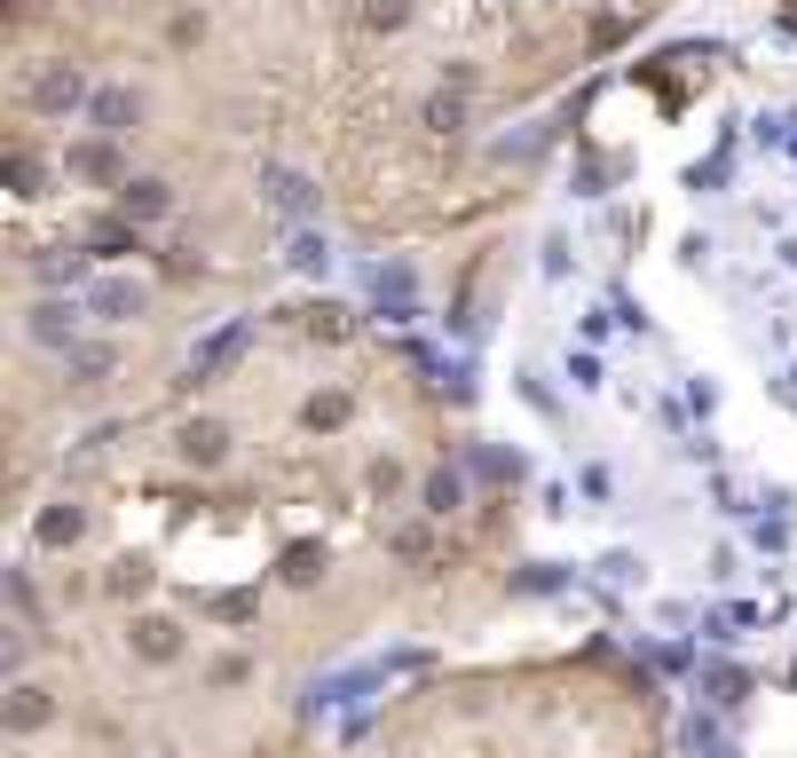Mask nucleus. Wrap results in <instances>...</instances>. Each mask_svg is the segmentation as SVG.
I'll use <instances>...</instances> for the list:
<instances>
[{"instance_id":"obj_5","label":"nucleus","mask_w":797,"mask_h":758,"mask_svg":"<svg viewBox=\"0 0 797 758\" xmlns=\"http://www.w3.org/2000/svg\"><path fill=\"white\" fill-rule=\"evenodd\" d=\"M127 214H166V190L158 183H127Z\"/></svg>"},{"instance_id":"obj_2","label":"nucleus","mask_w":797,"mask_h":758,"mask_svg":"<svg viewBox=\"0 0 797 758\" xmlns=\"http://www.w3.org/2000/svg\"><path fill=\"white\" fill-rule=\"evenodd\" d=\"M71 175H96V183H119V158H111V142H79L71 150ZM127 190V183H119Z\"/></svg>"},{"instance_id":"obj_7","label":"nucleus","mask_w":797,"mask_h":758,"mask_svg":"<svg viewBox=\"0 0 797 758\" xmlns=\"http://www.w3.org/2000/svg\"><path fill=\"white\" fill-rule=\"evenodd\" d=\"M426 505H434V514H451V505H459V482L434 474V482H426Z\"/></svg>"},{"instance_id":"obj_9","label":"nucleus","mask_w":797,"mask_h":758,"mask_svg":"<svg viewBox=\"0 0 797 758\" xmlns=\"http://www.w3.org/2000/svg\"><path fill=\"white\" fill-rule=\"evenodd\" d=\"M40 538H48V545H63V538H79V514H48V522H40Z\"/></svg>"},{"instance_id":"obj_3","label":"nucleus","mask_w":797,"mask_h":758,"mask_svg":"<svg viewBox=\"0 0 797 758\" xmlns=\"http://www.w3.org/2000/svg\"><path fill=\"white\" fill-rule=\"evenodd\" d=\"M222 443H229V435L214 427V419H206V427H190V435H183V451H190V459H222Z\"/></svg>"},{"instance_id":"obj_6","label":"nucleus","mask_w":797,"mask_h":758,"mask_svg":"<svg viewBox=\"0 0 797 758\" xmlns=\"http://www.w3.org/2000/svg\"><path fill=\"white\" fill-rule=\"evenodd\" d=\"M364 17H372V24H380V32H395V24H403V17H411V0H372V9H364Z\"/></svg>"},{"instance_id":"obj_4","label":"nucleus","mask_w":797,"mask_h":758,"mask_svg":"<svg viewBox=\"0 0 797 758\" xmlns=\"http://www.w3.org/2000/svg\"><path fill=\"white\" fill-rule=\"evenodd\" d=\"M96 119H104V135H119V127L135 119V96H119V88H111V96L96 104Z\"/></svg>"},{"instance_id":"obj_1","label":"nucleus","mask_w":797,"mask_h":758,"mask_svg":"<svg viewBox=\"0 0 797 758\" xmlns=\"http://www.w3.org/2000/svg\"><path fill=\"white\" fill-rule=\"evenodd\" d=\"M71 104H79V71L71 63H48L32 79V111H71Z\"/></svg>"},{"instance_id":"obj_8","label":"nucleus","mask_w":797,"mask_h":758,"mask_svg":"<svg viewBox=\"0 0 797 758\" xmlns=\"http://www.w3.org/2000/svg\"><path fill=\"white\" fill-rule=\"evenodd\" d=\"M40 719H48V696L24 688V696H17V727H40Z\"/></svg>"}]
</instances>
